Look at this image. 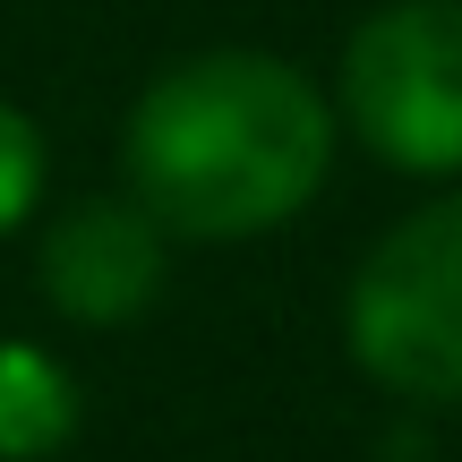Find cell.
I'll list each match as a JSON object with an SVG mask.
<instances>
[{
	"label": "cell",
	"instance_id": "6da1fadb",
	"mask_svg": "<svg viewBox=\"0 0 462 462\" xmlns=\"http://www.w3.org/2000/svg\"><path fill=\"white\" fill-rule=\"evenodd\" d=\"M334 112L274 51H198L129 112V189L180 240H257L317 198Z\"/></svg>",
	"mask_w": 462,
	"mask_h": 462
},
{
	"label": "cell",
	"instance_id": "7a4b0ae2",
	"mask_svg": "<svg viewBox=\"0 0 462 462\" xmlns=\"http://www.w3.org/2000/svg\"><path fill=\"white\" fill-rule=\"evenodd\" d=\"M351 360L411 402H462V189L402 215L351 274Z\"/></svg>",
	"mask_w": 462,
	"mask_h": 462
},
{
	"label": "cell",
	"instance_id": "3957f363",
	"mask_svg": "<svg viewBox=\"0 0 462 462\" xmlns=\"http://www.w3.org/2000/svg\"><path fill=\"white\" fill-rule=\"evenodd\" d=\"M343 112L394 171H462V0H385L343 51Z\"/></svg>",
	"mask_w": 462,
	"mask_h": 462
},
{
	"label": "cell",
	"instance_id": "277c9868",
	"mask_svg": "<svg viewBox=\"0 0 462 462\" xmlns=\"http://www.w3.org/2000/svg\"><path fill=\"white\" fill-rule=\"evenodd\" d=\"M163 291V223L146 206L86 198L43 240V300L69 326H129Z\"/></svg>",
	"mask_w": 462,
	"mask_h": 462
},
{
	"label": "cell",
	"instance_id": "5b68a950",
	"mask_svg": "<svg viewBox=\"0 0 462 462\" xmlns=\"http://www.w3.org/2000/svg\"><path fill=\"white\" fill-rule=\"evenodd\" d=\"M78 429V385L34 343H0V462H43Z\"/></svg>",
	"mask_w": 462,
	"mask_h": 462
},
{
	"label": "cell",
	"instance_id": "8992f818",
	"mask_svg": "<svg viewBox=\"0 0 462 462\" xmlns=\"http://www.w3.org/2000/svg\"><path fill=\"white\" fill-rule=\"evenodd\" d=\"M43 198V137L17 103H0V231H17Z\"/></svg>",
	"mask_w": 462,
	"mask_h": 462
}]
</instances>
